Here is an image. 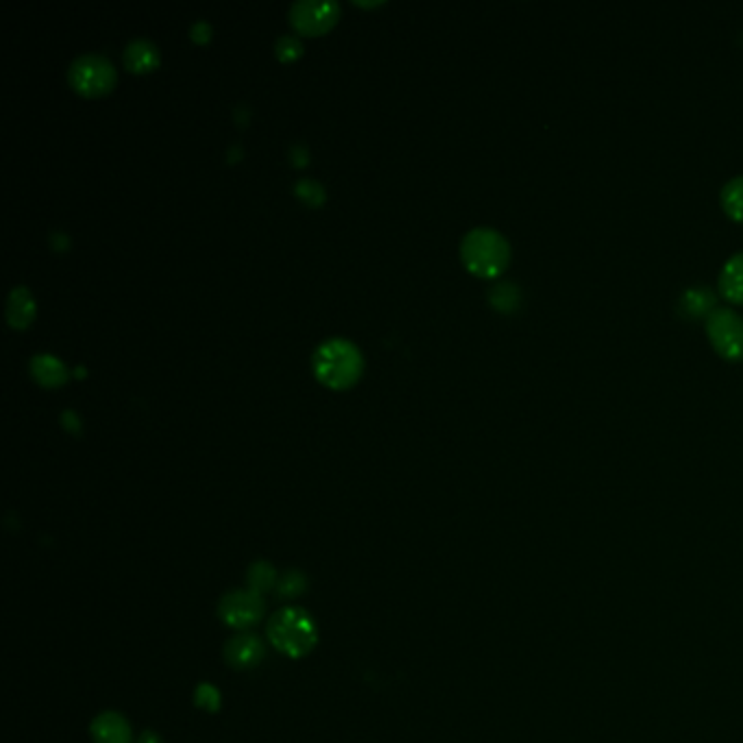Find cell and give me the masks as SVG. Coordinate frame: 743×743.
<instances>
[{"instance_id": "6da1fadb", "label": "cell", "mask_w": 743, "mask_h": 743, "mask_svg": "<svg viewBox=\"0 0 743 743\" xmlns=\"http://www.w3.org/2000/svg\"><path fill=\"white\" fill-rule=\"evenodd\" d=\"M312 369L323 386L332 391H347L362 377L364 358L351 340L332 338L317 347Z\"/></svg>"}, {"instance_id": "7a4b0ae2", "label": "cell", "mask_w": 743, "mask_h": 743, "mask_svg": "<svg viewBox=\"0 0 743 743\" xmlns=\"http://www.w3.org/2000/svg\"><path fill=\"white\" fill-rule=\"evenodd\" d=\"M267 636L282 654L290 658H304L317 647L319 628L306 608L286 606L269 619Z\"/></svg>"}, {"instance_id": "3957f363", "label": "cell", "mask_w": 743, "mask_h": 743, "mask_svg": "<svg viewBox=\"0 0 743 743\" xmlns=\"http://www.w3.org/2000/svg\"><path fill=\"white\" fill-rule=\"evenodd\" d=\"M460 258L473 275L493 280L510 264V243L493 227H475L462 238Z\"/></svg>"}, {"instance_id": "277c9868", "label": "cell", "mask_w": 743, "mask_h": 743, "mask_svg": "<svg viewBox=\"0 0 743 743\" xmlns=\"http://www.w3.org/2000/svg\"><path fill=\"white\" fill-rule=\"evenodd\" d=\"M116 69L112 62L103 55L88 53L79 55L71 69H69V82L75 92L88 99H99L106 97L114 90L116 86Z\"/></svg>"}, {"instance_id": "5b68a950", "label": "cell", "mask_w": 743, "mask_h": 743, "mask_svg": "<svg viewBox=\"0 0 743 743\" xmlns=\"http://www.w3.org/2000/svg\"><path fill=\"white\" fill-rule=\"evenodd\" d=\"M706 336L726 360H743V319L732 308H717L706 319Z\"/></svg>"}, {"instance_id": "8992f818", "label": "cell", "mask_w": 743, "mask_h": 743, "mask_svg": "<svg viewBox=\"0 0 743 743\" xmlns=\"http://www.w3.org/2000/svg\"><path fill=\"white\" fill-rule=\"evenodd\" d=\"M340 18V5L334 0H299L290 8V25L301 36H323Z\"/></svg>"}, {"instance_id": "52a82bcc", "label": "cell", "mask_w": 743, "mask_h": 743, "mask_svg": "<svg viewBox=\"0 0 743 743\" xmlns=\"http://www.w3.org/2000/svg\"><path fill=\"white\" fill-rule=\"evenodd\" d=\"M264 615V599L251 589H238L223 595L219 604V617L225 626L236 630H247L256 626Z\"/></svg>"}, {"instance_id": "ba28073f", "label": "cell", "mask_w": 743, "mask_h": 743, "mask_svg": "<svg viewBox=\"0 0 743 743\" xmlns=\"http://www.w3.org/2000/svg\"><path fill=\"white\" fill-rule=\"evenodd\" d=\"M264 658V643L253 632H240L225 643V660L238 669H251Z\"/></svg>"}, {"instance_id": "9c48e42d", "label": "cell", "mask_w": 743, "mask_h": 743, "mask_svg": "<svg viewBox=\"0 0 743 743\" xmlns=\"http://www.w3.org/2000/svg\"><path fill=\"white\" fill-rule=\"evenodd\" d=\"M90 734L95 743H132L134 741V732H132L127 717L114 710H106L99 717H95L90 726Z\"/></svg>"}, {"instance_id": "30bf717a", "label": "cell", "mask_w": 743, "mask_h": 743, "mask_svg": "<svg viewBox=\"0 0 743 743\" xmlns=\"http://www.w3.org/2000/svg\"><path fill=\"white\" fill-rule=\"evenodd\" d=\"M717 297L708 286H691L678 299V312L689 319H708L717 310Z\"/></svg>"}, {"instance_id": "8fae6325", "label": "cell", "mask_w": 743, "mask_h": 743, "mask_svg": "<svg viewBox=\"0 0 743 743\" xmlns=\"http://www.w3.org/2000/svg\"><path fill=\"white\" fill-rule=\"evenodd\" d=\"M125 66L134 75L153 73L160 66V49L151 40H132L125 49Z\"/></svg>"}, {"instance_id": "7c38bea8", "label": "cell", "mask_w": 743, "mask_h": 743, "mask_svg": "<svg viewBox=\"0 0 743 743\" xmlns=\"http://www.w3.org/2000/svg\"><path fill=\"white\" fill-rule=\"evenodd\" d=\"M32 375L45 388H62L71 377L66 364L49 354H38L32 358Z\"/></svg>"}, {"instance_id": "4fadbf2b", "label": "cell", "mask_w": 743, "mask_h": 743, "mask_svg": "<svg viewBox=\"0 0 743 743\" xmlns=\"http://www.w3.org/2000/svg\"><path fill=\"white\" fill-rule=\"evenodd\" d=\"M8 323L14 327V330H27L34 319H36V301H34V295L29 293V288L25 286H16L10 295V301H8Z\"/></svg>"}, {"instance_id": "5bb4252c", "label": "cell", "mask_w": 743, "mask_h": 743, "mask_svg": "<svg viewBox=\"0 0 743 743\" xmlns=\"http://www.w3.org/2000/svg\"><path fill=\"white\" fill-rule=\"evenodd\" d=\"M719 293L732 304H743V251L723 262L719 271Z\"/></svg>"}, {"instance_id": "9a60e30c", "label": "cell", "mask_w": 743, "mask_h": 743, "mask_svg": "<svg viewBox=\"0 0 743 743\" xmlns=\"http://www.w3.org/2000/svg\"><path fill=\"white\" fill-rule=\"evenodd\" d=\"M488 301L491 306L497 310V312H504V314H512L519 310L521 301H523V295H521V288L512 282H497L491 293H488Z\"/></svg>"}, {"instance_id": "2e32d148", "label": "cell", "mask_w": 743, "mask_h": 743, "mask_svg": "<svg viewBox=\"0 0 743 743\" xmlns=\"http://www.w3.org/2000/svg\"><path fill=\"white\" fill-rule=\"evenodd\" d=\"M719 201H721L723 212L732 221L743 223V175H736V177H732L730 182L723 184Z\"/></svg>"}, {"instance_id": "e0dca14e", "label": "cell", "mask_w": 743, "mask_h": 743, "mask_svg": "<svg viewBox=\"0 0 743 743\" xmlns=\"http://www.w3.org/2000/svg\"><path fill=\"white\" fill-rule=\"evenodd\" d=\"M247 582H249V589L256 591V593H269V591H275L277 589V582H280V575H277V569L269 562V560H258L249 567L247 571Z\"/></svg>"}, {"instance_id": "ac0fdd59", "label": "cell", "mask_w": 743, "mask_h": 743, "mask_svg": "<svg viewBox=\"0 0 743 743\" xmlns=\"http://www.w3.org/2000/svg\"><path fill=\"white\" fill-rule=\"evenodd\" d=\"M306 589H308V578H306L301 571L290 569V571H286V573L280 575V582H277L275 593H277V597H282V599H295V597L304 595Z\"/></svg>"}, {"instance_id": "d6986e66", "label": "cell", "mask_w": 743, "mask_h": 743, "mask_svg": "<svg viewBox=\"0 0 743 743\" xmlns=\"http://www.w3.org/2000/svg\"><path fill=\"white\" fill-rule=\"evenodd\" d=\"M295 195L308 206V208H321L325 203V188L314 179H299L295 184Z\"/></svg>"}, {"instance_id": "ffe728a7", "label": "cell", "mask_w": 743, "mask_h": 743, "mask_svg": "<svg viewBox=\"0 0 743 743\" xmlns=\"http://www.w3.org/2000/svg\"><path fill=\"white\" fill-rule=\"evenodd\" d=\"M275 53H277V60L280 62H295L304 55V45L299 38L295 36H282L277 42H275Z\"/></svg>"}, {"instance_id": "44dd1931", "label": "cell", "mask_w": 743, "mask_h": 743, "mask_svg": "<svg viewBox=\"0 0 743 743\" xmlns=\"http://www.w3.org/2000/svg\"><path fill=\"white\" fill-rule=\"evenodd\" d=\"M195 702L199 708L203 710H210V713H216L219 706H221V693L214 684H199L197 693H195Z\"/></svg>"}, {"instance_id": "7402d4cb", "label": "cell", "mask_w": 743, "mask_h": 743, "mask_svg": "<svg viewBox=\"0 0 743 743\" xmlns=\"http://www.w3.org/2000/svg\"><path fill=\"white\" fill-rule=\"evenodd\" d=\"M190 38L197 42V45H208L212 40V25L206 23V21H197L193 27H190Z\"/></svg>"}, {"instance_id": "603a6c76", "label": "cell", "mask_w": 743, "mask_h": 743, "mask_svg": "<svg viewBox=\"0 0 743 743\" xmlns=\"http://www.w3.org/2000/svg\"><path fill=\"white\" fill-rule=\"evenodd\" d=\"M62 425L66 428V432L71 434H82V421L77 417L75 410H64L62 412Z\"/></svg>"}, {"instance_id": "cb8c5ba5", "label": "cell", "mask_w": 743, "mask_h": 743, "mask_svg": "<svg viewBox=\"0 0 743 743\" xmlns=\"http://www.w3.org/2000/svg\"><path fill=\"white\" fill-rule=\"evenodd\" d=\"M310 156H308V149L304 147V145H293V149H290V162H293V166H297V169H304L310 160H308Z\"/></svg>"}, {"instance_id": "d4e9b609", "label": "cell", "mask_w": 743, "mask_h": 743, "mask_svg": "<svg viewBox=\"0 0 743 743\" xmlns=\"http://www.w3.org/2000/svg\"><path fill=\"white\" fill-rule=\"evenodd\" d=\"M51 249L53 251H66L71 249V238L64 232H53L51 234Z\"/></svg>"}, {"instance_id": "484cf974", "label": "cell", "mask_w": 743, "mask_h": 743, "mask_svg": "<svg viewBox=\"0 0 743 743\" xmlns=\"http://www.w3.org/2000/svg\"><path fill=\"white\" fill-rule=\"evenodd\" d=\"M249 116H251V112H249L247 106H238L234 110V121H236L238 127H247L249 125Z\"/></svg>"}, {"instance_id": "4316f807", "label": "cell", "mask_w": 743, "mask_h": 743, "mask_svg": "<svg viewBox=\"0 0 743 743\" xmlns=\"http://www.w3.org/2000/svg\"><path fill=\"white\" fill-rule=\"evenodd\" d=\"M138 743H164V741H162V736H160L158 732H153V730H145V732L140 734Z\"/></svg>"}, {"instance_id": "83f0119b", "label": "cell", "mask_w": 743, "mask_h": 743, "mask_svg": "<svg viewBox=\"0 0 743 743\" xmlns=\"http://www.w3.org/2000/svg\"><path fill=\"white\" fill-rule=\"evenodd\" d=\"M227 160L230 162H236V160H240V147L236 145V147H232L230 151H227Z\"/></svg>"}, {"instance_id": "f1b7e54d", "label": "cell", "mask_w": 743, "mask_h": 743, "mask_svg": "<svg viewBox=\"0 0 743 743\" xmlns=\"http://www.w3.org/2000/svg\"><path fill=\"white\" fill-rule=\"evenodd\" d=\"M358 8H377V5H382V3H356Z\"/></svg>"}, {"instance_id": "f546056e", "label": "cell", "mask_w": 743, "mask_h": 743, "mask_svg": "<svg viewBox=\"0 0 743 743\" xmlns=\"http://www.w3.org/2000/svg\"><path fill=\"white\" fill-rule=\"evenodd\" d=\"M75 373H77V377H84V375H86V371H84V369H77Z\"/></svg>"}]
</instances>
